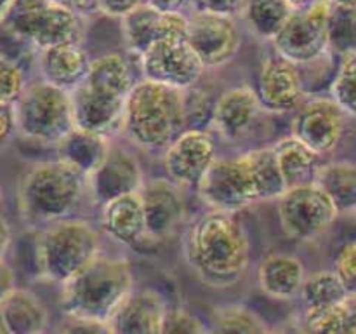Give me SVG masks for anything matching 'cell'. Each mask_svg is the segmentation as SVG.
Masks as SVG:
<instances>
[{
  "mask_svg": "<svg viewBox=\"0 0 356 334\" xmlns=\"http://www.w3.org/2000/svg\"><path fill=\"white\" fill-rule=\"evenodd\" d=\"M184 257L202 282L212 287H228L245 273L250 244L233 212L209 207L188 228Z\"/></svg>",
  "mask_w": 356,
  "mask_h": 334,
  "instance_id": "1",
  "label": "cell"
},
{
  "mask_svg": "<svg viewBox=\"0 0 356 334\" xmlns=\"http://www.w3.org/2000/svg\"><path fill=\"white\" fill-rule=\"evenodd\" d=\"M188 127L184 90L143 79L125 97L122 134L148 152L165 150Z\"/></svg>",
  "mask_w": 356,
  "mask_h": 334,
  "instance_id": "2",
  "label": "cell"
},
{
  "mask_svg": "<svg viewBox=\"0 0 356 334\" xmlns=\"http://www.w3.org/2000/svg\"><path fill=\"white\" fill-rule=\"evenodd\" d=\"M132 291L134 273L129 260L99 253L79 273L63 284L59 303L65 317L92 320L108 326L111 317Z\"/></svg>",
  "mask_w": 356,
  "mask_h": 334,
  "instance_id": "3",
  "label": "cell"
},
{
  "mask_svg": "<svg viewBox=\"0 0 356 334\" xmlns=\"http://www.w3.org/2000/svg\"><path fill=\"white\" fill-rule=\"evenodd\" d=\"M86 177L63 160L37 162L23 174L17 204L26 225L47 226L72 216L82 198Z\"/></svg>",
  "mask_w": 356,
  "mask_h": 334,
  "instance_id": "4",
  "label": "cell"
},
{
  "mask_svg": "<svg viewBox=\"0 0 356 334\" xmlns=\"http://www.w3.org/2000/svg\"><path fill=\"white\" fill-rule=\"evenodd\" d=\"M99 246V232L89 221L65 218L51 223L37 240L38 271L45 280L63 285L101 253Z\"/></svg>",
  "mask_w": 356,
  "mask_h": 334,
  "instance_id": "5",
  "label": "cell"
},
{
  "mask_svg": "<svg viewBox=\"0 0 356 334\" xmlns=\"http://www.w3.org/2000/svg\"><path fill=\"white\" fill-rule=\"evenodd\" d=\"M16 106L17 132L40 145H58L73 127L72 93L40 80L28 84Z\"/></svg>",
  "mask_w": 356,
  "mask_h": 334,
  "instance_id": "6",
  "label": "cell"
},
{
  "mask_svg": "<svg viewBox=\"0 0 356 334\" xmlns=\"http://www.w3.org/2000/svg\"><path fill=\"white\" fill-rule=\"evenodd\" d=\"M0 23L38 51L63 42H82V14L52 0H16Z\"/></svg>",
  "mask_w": 356,
  "mask_h": 334,
  "instance_id": "7",
  "label": "cell"
},
{
  "mask_svg": "<svg viewBox=\"0 0 356 334\" xmlns=\"http://www.w3.org/2000/svg\"><path fill=\"white\" fill-rule=\"evenodd\" d=\"M282 232L296 242H309L325 233L339 216L332 198L315 183L289 186L277 198Z\"/></svg>",
  "mask_w": 356,
  "mask_h": 334,
  "instance_id": "8",
  "label": "cell"
},
{
  "mask_svg": "<svg viewBox=\"0 0 356 334\" xmlns=\"http://www.w3.org/2000/svg\"><path fill=\"white\" fill-rule=\"evenodd\" d=\"M330 0H313L294 10L280 33L271 40L275 52L296 65H312L330 51L329 14Z\"/></svg>",
  "mask_w": 356,
  "mask_h": 334,
  "instance_id": "9",
  "label": "cell"
},
{
  "mask_svg": "<svg viewBox=\"0 0 356 334\" xmlns=\"http://www.w3.org/2000/svg\"><path fill=\"white\" fill-rule=\"evenodd\" d=\"M139 68L143 79L179 90L197 86L207 70L188 38H160L153 42L139 56Z\"/></svg>",
  "mask_w": 356,
  "mask_h": 334,
  "instance_id": "10",
  "label": "cell"
},
{
  "mask_svg": "<svg viewBox=\"0 0 356 334\" xmlns=\"http://www.w3.org/2000/svg\"><path fill=\"white\" fill-rule=\"evenodd\" d=\"M205 205L226 212H238L256 204V188L245 155L216 159L197 188Z\"/></svg>",
  "mask_w": 356,
  "mask_h": 334,
  "instance_id": "11",
  "label": "cell"
},
{
  "mask_svg": "<svg viewBox=\"0 0 356 334\" xmlns=\"http://www.w3.org/2000/svg\"><path fill=\"white\" fill-rule=\"evenodd\" d=\"M348 113L332 96L305 100L294 111L291 132L320 155L332 153L346 131Z\"/></svg>",
  "mask_w": 356,
  "mask_h": 334,
  "instance_id": "12",
  "label": "cell"
},
{
  "mask_svg": "<svg viewBox=\"0 0 356 334\" xmlns=\"http://www.w3.org/2000/svg\"><path fill=\"white\" fill-rule=\"evenodd\" d=\"M163 152L167 177L181 188L195 190L218 159L214 138L202 127H186Z\"/></svg>",
  "mask_w": 356,
  "mask_h": 334,
  "instance_id": "13",
  "label": "cell"
},
{
  "mask_svg": "<svg viewBox=\"0 0 356 334\" xmlns=\"http://www.w3.org/2000/svg\"><path fill=\"white\" fill-rule=\"evenodd\" d=\"M188 42L207 70L225 66L240 49V31L235 16L198 9L190 16Z\"/></svg>",
  "mask_w": 356,
  "mask_h": 334,
  "instance_id": "14",
  "label": "cell"
},
{
  "mask_svg": "<svg viewBox=\"0 0 356 334\" xmlns=\"http://www.w3.org/2000/svg\"><path fill=\"white\" fill-rule=\"evenodd\" d=\"M256 93L268 113L296 111L306 100V86L299 65L278 52L268 56L259 66Z\"/></svg>",
  "mask_w": 356,
  "mask_h": 334,
  "instance_id": "15",
  "label": "cell"
},
{
  "mask_svg": "<svg viewBox=\"0 0 356 334\" xmlns=\"http://www.w3.org/2000/svg\"><path fill=\"white\" fill-rule=\"evenodd\" d=\"M92 200L97 205L106 204L120 195L139 191L145 184L141 162L138 155L120 145H111L96 170L86 180Z\"/></svg>",
  "mask_w": 356,
  "mask_h": 334,
  "instance_id": "16",
  "label": "cell"
},
{
  "mask_svg": "<svg viewBox=\"0 0 356 334\" xmlns=\"http://www.w3.org/2000/svg\"><path fill=\"white\" fill-rule=\"evenodd\" d=\"M145 207L146 237L152 240H165L174 235L186 216L181 186L169 177L145 181L141 188Z\"/></svg>",
  "mask_w": 356,
  "mask_h": 334,
  "instance_id": "17",
  "label": "cell"
},
{
  "mask_svg": "<svg viewBox=\"0 0 356 334\" xmlns=\"http://www.w3.org/2000/svg\"><path fill=\"white\" fill-rule=\"evenodd\" d=\"M75 127L111 138L122 131L125 97L83 82L72 93Z\"/></svg>",
  "mask_w": 356,
  "mask_h": 334,
  "instance_id": "18",
  "label": "cell"
},
{
  "mask_svg": "<svg viewBox=\"0 0 356 334\" xmlns=\"http://www.w3.org/2000/svg\"><path fill=\"white\" fill-rule=\"evenodd\" d=\"M264 111L256 89L249 86L229 87L214 101L211 124L225 139L243 138Z\"/></svg>",
  "mask_w": 356,
  "mask_h": 334,
  "instance_id": "19",
  "label": "cell"
},
{
  "mask_svg": "<svg viewBox=\"0 0 356 334\" xmlns=\"http://www.w3.org/2000/svg\"><path fill=\"white\" fill-rule=\"evenodd\" d=\"M169 306L153 289L132 291L111 317L108 327L117 334H160Z\"/></svg>",
  "mask_w": 356,
  "mask_h": 334,
  "instance_id": "20",
  "label": "cell"
},
{
  "mask_svg": "<svg viewBox=\"0 0 356 334\" xmlns=\"http://www.w3.org/2000/svg\"><path fill=\"white\" fill-rule=\"evenodd\" d=\"M90 61L92 59L89 58L82 42H63L42 49L38 56V70L42 80L73 93L86 80Z\"/></svg>",
  "mask_w": 356,
  "mask_h": 334,
  "instance_id": "21",
  "label": "cell"
},
{
  "mask_svg": "<svg viewBox=\"0 0 356 334\" xmlns=\"http://www.w3.org/2000/svg\"><path fill=\"white\" fill-rule=\"evenodd\" d=\"M101 228L122 246H136L146 239L141 190L120 195L101 205Z\"/></svg>",
  "mask_w": 356,
  "mask_h": 334,
  "instance_id": "22",
  "label": "cell"
},
{
  "mask_svg": "<svg viewBox=\"0 0 356 334\" xmlns=\"http://www.w3.org/2000/svg\"><path fill=\"white\" fill-rule=\"evenodd\" d=\"M305 264L294 254L273 253L257 267V284L266 296L280 301L298 298L305 284Z\"/></svg>",
  "mask_w": 356,
  "mask_h": 334,
  "instance_id": "23",
  "label": "cell"
},
{
  "mask_svg": "<svg viewBox=\"0 0 356 334\" xmlns=\"http://www.w3.org/2000/svg\"><path fill=\"white\" fill-rule=\"evenodd\" d=\"M47 326V308L28 289L16 287L0 305V333L38 334L44 333Z\"/></svg>",
  "mask_w": 356,
  "mask_h": 334,
  "instance_id": "24",
  "label": "cell"
},
{
  "mask_svg": "<svg viewBox=\"0 0 356 334\" xmlns=\"http://www.w3.org/2000/svg\"><path fill=\"white\" fill-rule=\"evenodd\" d=\"M111 141L106 136L96 134V132L86 131V129L73 127L61 141L56 145L58 159L68 164L70 167L89 177L94 170L99 167L104 157L110 152Z\"/></svg>",
  "mask_w": 356,
  "mask_h": 334,
  "instance_id": "25",
  "label": "cell"
},
{
  "mask_svg": "<svg viewBox=\"0 0 356 334\" xmlns=\"http://www.w3.org/2000/svg\"><path fill=\"white\" fill-rule=\"evenodd\" d=\"M271 146H273L275 157H277L278 167L284 174L287 188L315 180L316 169L322 164V155L306 145L302 139L291 132Z\"/></svg>",
  "mask_w": 356,
  "mask_h": 334,
  "instance_id": "26",
  "label": "cell"
},
{
  "mask_svg": "<svg viewBox=\"0 0 356 334\" xmlns=\"http://www.w3.org/2000/svg\"><path fill=\"white\" fill-rule=\"evenodd\" d=\"M120 23L125 47L138 58L153 42L165 38V13L146 2L125 14Z\"/></svg>",
  "mask_w": 356,
  "mask_h": 334,
  "instance_id": "27",
  "label": "cell"
},
{
  "mask_svg": "<svg viewBox=\"0 0 356 334\" xmlns=\"http://www.w3.org/2000/svg\"><path fill=\"white\" fill-rule=\"evenodd\" d=\"M313 181L332 198L339 214L356 211L355 160H332L320 164Z\"/></svg>",
  "mask_w": 356,
  "mask_h": 334,
  "instance_id": "28",
  "label": "cell"
},
{
  "mask_svg": "<svg viewBox=\"0 0 356 334\" xmlns=\"http://www.w3.org/2000/svg\"><path fill=\"white\" fill-rule=\"evenodd\" d=\"M83 82L96 89L127 97L138 80H136L127 58L118 52H110V54H103L90 61L89 73Z\"/></svg>",
  "mask_w": 356,
  "mask_h": 334,
  "instance_id": "29",
  "label": "cell"
},
{
  "mask_svg": "<svg viewBox=\"0 0 356 334\" xmlns=\"http://www.w3.org/2000/svg\"><path fill=\"white\" fill-rule=\"evenodd\" d=\"M294 10L296 7L287 0H245L240 14L257 38L271 42L291 19Z\"/></svg>",
  "mask_w": 356,
  "mask_h": 334,
  "instance_id": "30",
  "label": "cell"
},
{
  "mask_svg": "<svg viewBox=\"0 0 356 334\" xmlns=\"http://www.w3.org/2000/svg\"><path fill=\"white\" fill-rule=\"evenodd\" d=\"M252 174L254 188H256L257 202L277 200L285 190L287 183L284 180L273 146H261L243 153Z\"/></svg>",
  "mask_w": 356,
  "mask_h": 334,
  "instance_id": "31",
  "label": "cell"
},
{
  "mask_svg": "<svg viewBox=\"0 0 356 334\" xmlns=\"http://www.w3.org/2000/svg\"><path fill=\"white\" fill-rule=\"evenodd\" d=\"M348 291L341 278L332 270H320L312 275H306L299 298H301L305 310L327 308L343 303L348 298Z\"/></svg>",
  "mask_w": 356,
  "mask_h": 334,
  "instance_id": "32",
  "label": "cell"
},
{
  "mask_svg": "<svg viewBox=\"0 0 356 334\" xmlns=\"http://www.w3.org/2000/svg\"><path fill=\"white\" fill-rule=\"evenodd\" d=\"M216 331L221 333L263 334L268 333V326L259 313L245 305H228L218 308L212 315Z\"/></svg>",
  "mask_w": 356,
  "mask_h": 334,
  "instance_id": "33",
  "label": "cell"
},
{
  "mask_svg": "<svg viewBox=\"0 0 356 334\" xmlns=\"http://www.w3.org/2000/svg\"><path fill=\"white\" fill-rule=\"evenodd\" d=\"M329 45L337 54L356 51V3L334 6L329 14Z\"/></svg>",
  "mask_w": 356,
  "mask_h": 334,
  "instance_id": "34",
  "label": "cell"
},
{
  "mask_svg": "<svg viewBox=\"0 0 356 334\" xmlns=\"http://www.w3.org/2000/svg\"><path fill=\"white\" fill-rule=\"evenodd\" d=\"M330 96L348 115L356 117V51L341 54L336 77L330 84Z\"/></svg>",
  "mask_w": 356,
  "mask_h": 334,
  "instance_id": "35",
  "label": "cell"
},
{
  "mask_svg": "<svg viewBox=\"0 0 356 334\" xmlns=\"http://www.w3.org/2000/svg\"><path fill=\"white\" fill-rule=\"evenodd\" d=\"M26 75L13 59L0 56V103H16L26 89Z\"/></svg>",
  "mask_w": 356,
  "mask_h": 334,
  "instance_id": "36",
  "label": "cell"
},
{
  "mask_svg": "<svg viewBox=\"0 0 356 334\" xmlns=\"http://www.w3.org/2000/svg\"><path fill=\"white\" fill-rule=\"evenodd\" d=\"M334 271L346 287L348 294L356 296V240L343 244L334 260Z\"/></svg>",
  "mask_w": 356,
  "mask_h": 334,
  "instance_id": "37",
  "label": "cell"
},
{
  "mask_svg": "<svg viewBox=\"0 0 356 334\" xmlns=\"http://www.w3.org/2000/svg\"><path fill=\"white\" fill-rule=\"evenodd\" d=\"M207 327L202 322L198 317L193 313L186 312L183 308H167L165 319H163L162 333L177 334V333H188V334H198L205 333Z\"/></svg>",
  "mask_w": 356,
  "mask_h": 334,
  "instance_id": "38",
  "label": "cell"
},
{
  "mask_svg": "<svg viewBox=\"0 0 356 334\" xmlns=\"http://www.w3.org/2000/svg\"><path fill=\"white\" fill-rule=\"evenodd\" d=\"M141 3H145V0H94V6L99 13H103L104 16L118 17V19H122L125 14L134 10Z\"/></svg>",
  "mask_w": 356,
  "mask_h": 334,
  "instance_id": "39",
  "label": "cell"
},
{
  "mask_svg": "<svg viewBox=\"0 0 356 334\" xmlns=\"http://www.w3.org/2000/svg\"><path fill=\"white\" fill-rule=\"evenodd\" d=\"M16 132V106L13 103H0V146L9 143Z\"/></svg>",
  "mask_w": 356,
  "mask_h": 334,
  "instance_id": "40",
  "label": "cell"
},
{
  "mask_svg": "<svg viewBox=\"0 0 356 334\" xmlns=\"http://www.w3.org/2000/svg\"><path fill=\"white\" fill-rule=\"evenodd\" d=\"M198 7L209 13L225 14V16H235L242 13L245 0H197Z\"/></svg>",
  "mask_w": 356,
  "mask_h": 334,
  "instance_id": "41",
  "label": "cell"
},
{
  "mask_svg": "<svg viewBox=\"0 0 356 334\" xmlns=\"http://www.w3.org/2000/svg\"><path fill=\"white\" fill-rule=\"evenodd\" d=\"M16 289V273L13 268L6 263V260H0V305L7 299V296Z\"/></svg>",
  "mask_w": 356,
  "mask_h": 334,
  "instance_id": "42",
  "label": "cell"
},
{
  "mask_svg": "<svg viewBox=\"0 0 356 334\" xmlns=\"http://www.w3.org/2000/svg\"><path fill=\"white\" fill-rule=\"evenodd\" d=\"M343 334H356V296H348L343 301Z\"/></svg>",
  "mask_w": 356,
  "mask_h": 334,
  "instance_id": "43",
  "label": "cell"
},
{
  "mask_svg": "<svg viewBox=\"0 0 356 334\" xmlns=\"http://www.w3.org/2000/svg\"><path fill=\"white\" fill-rule=\"evenodd\" d=\"M10 242H13V230H10L9 221L0 214V260H6Z\"/></svg>",
  "mask_w": 356,
  "mask_h": 334,
  "instance_id": "44",
  "label": "cell"
},
{
  "mask_svg": "<svg viewBox=\"0 0 356 334\" xmlns=\"http://www.w3.org/2000/svg\"><path fill=\"white\" fill-rule=\"evenodd\" d=\"M145 2L155 9L167 13V10H183L191 0H145Z\"/></svg>",
  "mask_w": 356,
  "mask_h": 334,
  "instance_id": "45",
  "label": "cell"
},
{
  "mask_svg": "<svg viewBox=\"0 0 356 334\" xmlns=\"http://www.w3.org/2000/svg\"><path fill=\"white\" fill-rule=\"evenodd\" d=\"M52 2L59 3V6H65L68 9L75 10V13L82 14L87 7H90L94 3V0H52Z\"/></svg>",
  "mask_w": 356,
  "mask_h": 334,
  "instance_id": "46",
  "label": "cell"
},
{
  "mask_svg": "<svg viewBox=\"0 0 356 334\" xmlns=\"http://www.w3.org/2000/svg\"><path fill=\"white\" fill-rule=\"evenodd\" d=\"M14 2H16V0H0V21L3 19V16H6L7 10L13 7Z\"/></svg>",
  "mask_w": 356,
  "mask_h": 334,
  "instance_id": "47",
  "label": "cell"
},
{
  "mask_svg": "<svg viewBox=\"0 0 356 334\" xmlns=\"http://www.w3.org/2000/svg\"><path fill=\"white\" fill-rule=\"evenodd\" d=\"M287 2H291L296 9H299V7H305L308 6V3H312L313 0H287Z\"/></svg>",
  "mask_w": 356,
  "mask_h": 334,
  "instance_id": "48",
  "label": "cell"
},
{
  "mask_svg": "<svg viewBox=\"0 0 356 334\" xmlns=\"http://www.w3.org/2000/svg\"><path fill=\"white\" fill-rule=\"evenodd\" d=\"M334 6H355L356 0H330Z\"/></svg>",
  "mask_w": 356,
  "mask_h": 334,
  "instance_id": "49",
  "label": "cell"
},
{
  "mask_svg": "<svg viewBox=\"0 0 356 334\" xmlns=\"http://www.w3.org/2000/svg\"><path fill=\"white\" fill-rule=\"evenodd\" d=\"M0 198H2V183H0Z\"/></svg>",
  "mask_w": 356,
  "mask_h": 334,
  "instance_id": "50",
  "label": "cell"
},
{
  "mask_svg": "<svg viewBox=\"0 0 356 334\" xmlns=\"http://www.w3.org/2000/svg\"><path fill=\"white\" fill-rule=\"evenodd\" d=\"M355 212H356V211H355Z\"/></svg>",
  "mask_w": 356,
  "mask_h": 334,
  "instance_id": "51",
  "label": "cell"
}]
</instances>
